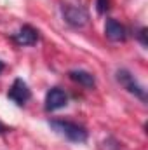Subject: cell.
<instances>
[{"mask_svg":"<svg viewBox=\"0 0 148 150\" xmlns=\"http://www.w3.org/2000/svg\"><path fill=\"white\" fill-rule=\"evenodd\" d=\"M2 70H4V63L0 61V72H2Z\"/></svg>","mask_w":148,"mask_h":150,"instance_id":"12","label":"cell"},{"mask_svg":"<svg viewBox=\"0 0 148 150\" xmlns=\"http://www.w3.org/2000/svg\"><path fill=\"white\" fill-rule=\"evenodd\" d=\"M49 124L56 133H59L61 136H65L66 140H70L73 143H84L87 140V129L77 122L63 120V119H52Z\"/></svg>","mask_w":148,"mask_h":150,"instance_id":"1","label":"cell"},{"mask_svg":"<svg viewBox=\"0 0 148 150\" xmlns=\"http://www.w3.org/2000/svg\"><path fill=\"white\" fill-rule=\"evenodd\" d=\"M110 7V0H96V9L99 14H105Z\"/></svg>","mask_w":148,"mask_h":150,"instance_id":"9","label":"cell"},{"mask_svg":"<svg viewBox=\"0 0 148 150\" xmlns=\"http://www.w3.org/2000/svg\"><path fill=\"white\" fill-rule=\"evenodd\" d=\"M68 101V96L63 89L59 87H52L51 91H47L45 94V110L47 112H54V110H59L66 105Z\"/></svg>","mask_w":148,"mask_h":150,"instance_id":"5","label":"cell"},{"mask_svg":"<svg viewBox=\"0 0 148 150\" xmlns=\"http://www.w3.org/2000/svg\"><path fill=\"white\" fill-rule=\"evenodd\" d=\"M68 77L77 82V84H80V86H84V87H87V89H92L94 86H96V79H94V75L89 74V72H85V70H72Z\"/></svg>","mask_w":148,"mask_h":150,"instance_id":"8","label":"cell"},{"mask_svg":"<svg viewBox=\"0 0 148 150\" xmlns=\"http://www.w3.org/2000/svg\"><path fill=\"white\" fill-rule=\"evenodd\" d=\"M105 33H106V37L110 38L111 42H122V40H125V28L118 23V21H115V19H106V25H105Z\"/></svg>","mask_w":148,"mask_h":150,"instance_id":"7","label":"cell"},{"mask_svg":"<svg viewBox=\"0 0 148 150\" xmlns=\"http://www.w3.org/2000/svg\"><path fill=\"white\" fill-rule=\"evenodd\" d=\"M117 80H118L120 86H122L124 89H127L131 94L138 96L141 101H147V93H145V89L136 82V79L129 74L127 70H118V72H117Z\"/></svg>","mask_w":148,"mask_h":150,"instance_id":"3","label":"cell"},{"mask_svg":"<svg viewBox=\"0 0 148 150\" xmlns=\"http://www.w3.org/2000/svg\"><path fill=\"white\" fill-rule=\"evenodd\" d=\"M7 96H9V100H12L16 105L21 107L32 98V93H30V89H28V86H26V82L23 79H16L12 82L9 93H7Z\"/></svg>","mask_w":148,"mask_h":150,"instance_id":"4","label":"cell"},{"mask_svg":"<svg viewBox=\"0 0 148 150\" xmlns=\"http://www.w3.org/2000/svg\"><path fill=\"white\" fill-rule=\"evenodd\" d=\"M138 37H140V40H141L143 45H147V28H141L140 33H138Z\"/></svg>","mask_w":148,"mask_h":150,"instance_id":"10","label":"cell"},{"mask_svg":"<svg viewBox=\"0 0 148 150\" xmlns=\"http://www.w3.org/2000/svg\"><path fill=\"white\" fill-rule=\"evenodd\" d=\"M12 40H14L18 45H33V44L38 40V32L33 28V26L25 25L18 33L12 35Z\"/></svg>","mask_w":148,"mask_h":150,"instance_id":"6","label":"cell"},{"mask_svg":"<svg viewBox=\"0 0 148 150\" xmlns=\"http://www.w3.org/2000/svg\"><path fill=\"white\" fill-rule=\"evenodd\" d=\"M63 18L70 26H75V28H82L89 21V14L85 9L77 5H68V4L63 5Z\"/></svg>","mask_w":148,"mask_h":150,"instance_id":"2","label":"cell"},{"mask_svg":"<svg viewBox=\"0 0 148 150\" xmlns=\"http://www.w3.org/2000/svg\"><path fill=\"white\" fill-rule=\"evenodd\" d=\"M7 131H9V127H7L5 124H2V122H0V134H2V133H7Z\"/></svg>","mask_w":148,"mask_h":150,"instance_id":"11","label":"cell"}]
</instances>
